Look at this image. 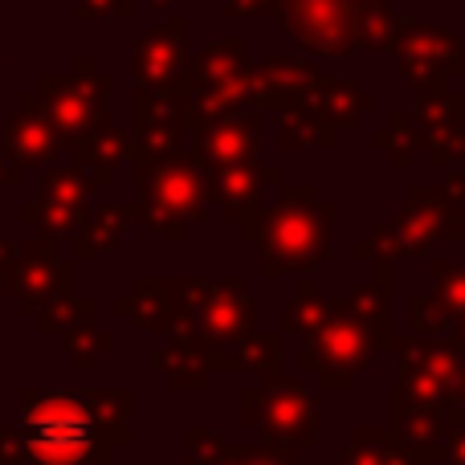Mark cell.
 <instances>
[{"mask_svg":"<svg viewBox=\"0 0 465 465\" xmlns=\"http://www.w3.org/2000/svg\"><path fill=\"white\" fill-rule=\"evenodd\" d=\"M355 0H278L282 25L314 54H347L355 49Z\"/></svg>","mask_w":465,"mask_h":465,"instance_id":"3","label":"cell"},{"mask_svg":"<svg viewBox=\"0 0 465 465\" xmlns=\"http://www.w3.org/2000/svg\"><path fill=\"white\" fill-rule=\"evenodd\" d=\"M196 82L204 86H225L232 78H245V65H241V45L237 41H221V45H213L209 54L196 62Z\"/></svg>","mask_w":465,"mask_h":465,"instance_id":"11","label":"cell"},{"mask_svg":"<svg viewBox=\"0 0 465 465\" xmlns=\"http://www.w3.org/2000/svg\"><path fill=\"white\" fill-rule=\"evenodd\" d=\"M253 322V302L237 286H213L209 302L201 306V331L213 343H237Z\"/></svg>","mask_w":465,"mask_h":465,"instance_id":"7","label":"cell"},{"mask_svg":"<svg viewBox=\"0 0 465 465\" xmlns=\"http://www.w3.org/2000/svg\"><path fill=\"white\" fill-rule=\"evenodd\" d=\"M396 54H401V70L409 74L417 86H429V78L441 82L445 70H461V41L450 37L437 25H396Z\"/></svg>","mask_w":465,"mask_h":465,"instance_id":"4","label":"cell"},{"mask_svg":"<svg viewBox=\"0 0 465 465\" xmlns=\"http://www.w3.org/2000/svg\"><path fill=\"white\" fill-rule=\"evenodd\" d=\"M265 429H270L273 437H290L298 433L294 441H314V412L311 404L302 401V392L290 384H282V401L273 396L270 404H265Z\"/></svg>","mask_w":465,"mask_h":465,"instance_id":"10","label":"cell"},{"mask_svg":"<svg viewBox=\"0 0 465 465\" xmlns=\"http://www.w3.org/2000/svg\"><path fill=\"white\" fill-rule=\"evenodd\" d=\"M437 278H441V286H445V306L465 311V273L461 270H437Z\"/></svg>","mask_w":465,"mask_h":465,"instance_id":"14","label":"cell"},{"mask_svg":"<svg viewBox=\"0 0 465 465\" xmlns=\"http://www.w3.org/2000/svg\"><path fill=\"white\" fill-rule=\"evenodd\" d=\"M25 441L45 465H74L94 445V417L78 396H41L25 409Z\"/></svg>","mask_w":465,"mask_h":465,"instance_id":"1","label":"cell"},{"mask_svg":"<svg viewBox=\"0 0 465 465\" xmlns=\"http://www.w3.org/2000/svg\"><path fill=\"white\" fill-rule=\"evenodd\" d=\"M229 13L232 16H273L278 13V0H229Z\"/></svg>","mask_w":465,"mask_h":465,"instance_id":"15","label":"cell"},{"mask_svg":"<svg viewBox=\"0 0 465 465\" xmlns=\"http://www.w3.org/2000/svg\"><path fill=\"white\" fill-rule=\"evenodd\" d=\"M249 86H253L262 98H270V103H278V94L302 98V90L311 94V86H314V70H306V65L294 62V57H265V62L253 70Z\"/></svg>","mask_w":465,"mask_h":465,"instance_id":"9","label":"cell"},{"mask_svg":"<svg viewBox=\"0 0 465 465\" xmlns=\"http://www.w3.org/2000/svg\"><path fill=\"white\" fill-rule=\"evenodd\" d=\"M241 465H278V461H257V458H249V461H241Z\"/></svg>","mask_w":465,"mask_h":465,"instance_id":"16","label":"cell"},{"mask_svg":"<svg viewBox=\"0 0 465 465\" xmlns=\"http://www.w3.org/2000/svg\"><path fill=\"white\" fill-rule=\"evenodd\" d=\"M396 37V21L384 5H363L355 13V41L360 45H371V49H388Z\"/></svg>","mask_w":465,"mask_h":465,"instance_id":"12","label":"cell"},{"mask_svg":"<svg viewBox=\"0 0 465 465\" xmlns=\"http://www.w3.org/2000/svg\"><path fill=\"white\" fill-rule=\"evenodd\" d=\"M152 204L155 213L176 221L196 213V204H201V176L193 172V163L163 160V168L152 176Z\"/></svg>","mask_w":465,"mask_h":465,"instance_id":"8","label":"cell"},{"mask_svg":"<svg viewBox=\"0 0 465 465\" xmlns=\"http://www.w3.org/2000/svg\"><path fill=\"white\" fill-rule=\"evenodd\" d=\"M327 221L331 213L322 204H314V196H306V188H294V196L270 217V232H265L270 270L311 265L327 249Z\"/></svg>","mask_w":465,"mask_h":465,"instance_id":"2","label":"cell"},{"mask_svg":"<svg viewBox=\"0 0 465 465\" xmlns=\"http://www.w3.org/2000/svg\"><path fill=\"white\" fill-rule=\"evenodd\" d=\"M257 139H262L257 114H249V119H225V123H213V127H201L196 155L209 168H232V163H245L253 155Z\"/></svg>","mask_w":465,"mask_h":465,"instance_id":"6","label":"cell"},{"mask_svg":"<svg viewBox=\"0 0 465 465\" xmlns=\"http://www.w3.org/2000/svg\"><path fill=\"white\" fill-rule=\"evenodd\" d=\"M184 45H188L184 21H168L147 41H139V54H135L139 82H147V86H168L172 78H180V70H184Z\"/></svg>","mask_w":465,"mask_h":465,"instance_id":"5","label":"cell"},{"mask_svg":"<svg viewBox=\"0 0 465 465\" xmlns=\"http://www.w3.org/2000/svg\"><path fill=\"white\" fill-rule=\"evenodd\" d=\"M314 106H319V111H327L331 119L351 123L355 114H360L363 106H368V98H363L355 86H339V82H327V94L314 98Z\"/></svg>","mask_w":465,"mask_h":465,"instance_id":"13","label":"cell"}]
</instances>
